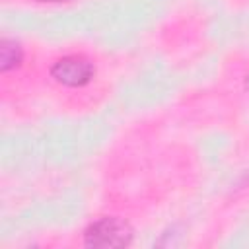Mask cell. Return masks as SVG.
Segmentation results:
<instances>
[{
    "label": "cell",
    "instance_id": "obj_1",
    "mask_svg": "<svg viewBox=\"0 0 249 249\" xmlns=\"http://www.w3.org/2000/svg\"><path fill=\"white\" fill-rule=\"evenodd\" d=\"M132 226L117 216H103L91 222L84 231V243L95 249L126 247L132 241Z\"/></svg>",
    "mask_w": 249,
    "mask_h": 249
},
{
    "label": "cell",
    "instance_id": "obj_2",
    "mask_svg": "<svg viewBox=\"0 0 249 249\" xmlns=\"http://www.w3.org/2000/svg\"><path fill=\"white\" fill-rule=\"evenodd\" d=\"M95 74V66L89 58L82 56V54H68L58 58L53 66H51V76L68 88H80L86 86Z\"/></svg>",
    "mask_w": 249,
    "mask_h": 249
},
{
    "label": "cell",
    "instance_id": "obj_3",
    "mask_svg": "<svg viewBox=\"0 0 249 249\" xmlns=\"http://www.w3.org/2000/svg\"><path fill=\"white\" fill-rule=\"evenodd\" d=\"M21 58H23V51H21L19 43L14 41V39L4 37L0 41V70L10 72V70L18 68Z\"/></svg>",
    "mask_w": 249,
    "mask_h": 249
},
{
    "label": "cell",
    "instance_id": "obj_4",
    "mask_svg": "<svg viewBox=\"0 0 249 249\" xmlns=\"http://www.w3.org/2000/svg\"><path fill=\"white\" fill-rule=\"evenodd\" d=\"M37 2H68V0H37Z\"/></svg>",
    "mask_w": 249,
    "mask_h": 249
},
{
    "label": "cell",
    "instance_id": "obj_5",
    "mask_svg": "<svg viewBox=\"0 0 249 249\" xmlns=\"http://www.w3.org/2000/svg\"><path fill=\"white\" fill-rule=\"evenodd\" d=\"M245 89L249 91V74H247V78H245Z\"/></svg>",
    "mask_w": 249,
    "mask_h": 249
}]
</instances>
